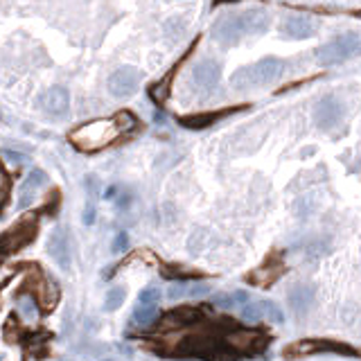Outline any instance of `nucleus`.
I'll return each instance as SVG.
<instances>
[{
    "label": "nucleus",
    "instance_id": "nucleus-1",
    "mask_svg": "<svg viewBox=\"0 0 361 361\" xmlns=\"http://www.w3.org/2000/svg\"><path fill=\"white\" fill-rule=\"evenodd\" d=\"M269 30V16L262 10H248L235 16H223L212 25V39L221 46H235L244 34H264Z\"/></svg>",
    "mask_w": 361,
    "mask_h": 361
},
{
    "label": "nucleus",
    "instance_id": "nucleus-2",
    "mask_svg": "<svg viewBox=\"0 0 361 361\" xmlns=\"http://www.w3.org/2000/svg\"><path fill=\"white\" fill-rule=\"evenodd\" d=\"M122 129L115 122V118H102V120H93V122H86L82 127H77L75 131L68 133V140L80 151H100L113 145Z\"/></svg>",
    "mask_w": 361,
    "mask_h": 361
},
{
    "label": "nucleus",
    "instance_id": "nucleus-3",
    "mask_svg": "<svg viewBox=\"0 0 361 361\" xmlns=\"http://www.w3.org/2000/svg\"><path fill=\"white\" fill-rule=\"evenodd\" d=\"M282 71H285V62H282V59L266 57L253 66H244L239 68V71H235V75L230 77V84H233L237 91H246V89H253V86L271 84L282 75Z\"/></svg>",
    "mask_w": 361,
    "mask_h": 361
},
{
    "label": "nucleus",
    "instance_id": "nucleus-4",
    "mask_svg": "<svg viewBox=\"0 0 361 361\" xmlns=\"http://www.w3.org/2000/svg\"><path fill=\"white\" fill-rule=\"evenodd\" d=\"M37 235H39L37 214H25L12 228H7L5 233L0 235V255H10V253L21 251L25 246H30Z\"/></svg>",
    "mask_w": 361,
    "mask_h": 361
},
{
    "label": "nucleus",
    "instance_id": "nucleus-5",
    "mask_svg": "<svg viewBox=\"0 0 361 361\" xmlns=\"http://www.w3.org/2000/svg\"><path fill=\"white\" fill-rule=\"evenodd\" d=\"M319 352H334V355H348V357H357L359 352L348 346V343L341 341H332V339H305V341H296L291 346L285 348V357L287 359H296V357H305V355H319Z\"/></svg>",
    "mask_w": 361,
    "mask_h": 361
},
{
    "label": "nucleus",
    "instance_id": "nucleus-6",
    "mask_svg": "<svg viewBox=\"0 0 361 361\" xmlns=\"http://www.w3.org/2000/svg\"><path fill=\"white\" fill-rule=\"evenodd\" d=\"M357 48H359L357 34H341V37L328 41L325 46L316 50V59H319L321 66H339L355 55Z\"/></svg>",
    "mask_w": 361,
    "mask_h": 361
},
{
    "label": "nucleus",
    "instance_id": "nucleus-7",
    "mask_svg": "<svg viewBox=\"0 0 361 361\" xmlns=\"http://www.w3.org/2000/svg\"><path fill=\"white\" fill-rule=\"evenodd\" d=\"M221 343L210 337V334H194V337H185L183 341L178 343V350H174L172 355L176 357H201L212 361L214 357L219 355Z\"/></svg>",
    "mask_w": 361,
    "mask_h": 361
},
{
    "label": "nucleus",
    "instance_id": "nucleus-8",
    "mask_svg": "<svg viewBox=\"0 0 361 361\" xmlns=\"http://www.w3.org/2000/svg\"><path fill=\"white\" fill-rule=\"evenodd\" d=\"M140 86V73L136 71V68H118V71L109 77V91L113 98H120L124 100L129 95H133L136 91H138Z\"/></svg>",
    "mask_w": 361,
    "mask_h": 361
},
{
    "label": "nucleus",
    "instance_id": "nucleus-9",
    "mask_svg": "<svg viewBox=\"0 0 361 361\" xmlns=\"http://www.w3.org/2000/svg\"><path fill=\"white\" fill-rule=\"evenodd\" d=\"M282 273H285V264H282V257H280V251L271 253L269 257L264 260L262 266H257L255 271H251L246 276V280L251 282V285H257V287H269L271 282H276Z\"/></svg>",
    "mask_w": 361,
    "mask_h": 361
},
{
    "label": "nucleus",
    "instance_id": "nucleus-10",
    "mask_svg": "<svg viewBox=\"0 0 361 361\" xmlns=\"http://www.w3.org/2000/svg\"><path fill=\"white\" fill-rule=\"evenodd\" d=\"M48 253L50 257L57 262L59 269L68 271L71 269V262H73V248H71V239H68L66 228L57 226L53 230V235L48 239Z\"/></svg>",
    "mask_w": 361,
    "mask_h": 361
},
{
    "label": "nucleus",
    "instance_id": "nucleus-11",
    "mask_svg": "<svg viewBox=\"0 0 361 361\" xmlns=\"http://www.w3.org/2000/svg\"><path fill=\"white\" fill-rule=\"evenodd\" d=\"M343 118V104L337 98H323L314 111V120L321 129H332L341 122Z\"/></svg>",
    "mask_w": 361,
    "mask_h": 361
},
{
    "label": "nucleus",
    "instance_id": "nucleus-12",
    "mask_svg": "<svg viewBox=\"0 0 361 361\" xmlns=\"http://www.w3.org/2000/svg\"><path fill=\"white\" fill-rule=\"evenodd\" d=\"M39 104L50 115H66L68 107H71V95H68V91L62 89V86H55V89H48L43 93Z\"/></svg>",
    "mask_w": 361,
    "mask_h": 361
},
{
    "label": "nucleus",
    "instance_id": "nucleus-13",
    "mask_svg": "<svg viewBox=\"0 0 361 361\" xmlns=\"http://www.w3.org/2000/svg\"><path fill=\"white\" fill-rule=\"evenodd\" d=\"M201 319V312L194 307H176L172 312L165 314V319L158 323V330H169V328H187V325H194Z\"/></svg>",
    "mask_w": 361,
    "mask_h": 361
},
{
    "label": "nucleus",
    "instance_id": "nucleus-14",
    "mask_svg": "<svg viewBox=\"0 0 361 361\" xmlns=\"http://www.w3.org/2000/svg\"><path fill=\"white\" fill-rule=\"evenodd\" d=\"M219 77H221V68L217 62H212V59H203V62L196 64L194 71H192V82L199 86V89H205V91L214 89L219 82Z\"/></svg>",
    "mask_w": 361,
    "mask_h": 361
},
{
    "label": "nucleus",
    "instance_id": "nucleus-15",
    "mask_svg": "<svg viewBox=\"0 0 361 361\" xmlns=\"http://www.w3.org/2000/svg\"><path fill=\"white\" fill-rule=\"evenodd\" d=\"M237 109H226V111H210V113H192V115H180L178 124L185 129H192V131H201V129L212 127L217 120L226 118L228 113H235Z\"/></svg>",
    "mask_w": 361,
    "mask_h": 361
},
{
    "label": "nucleus",
    "instance_id": "nucleus-16",
    "mask_svg": "<svg viewBox=\"0 0 361 361\" xmlns=\"http://www.w3.org/2000/svg\"><path fill=\"white\" fill-rule=\"evenodd\" d=\"M314 23L307 19V16H291V19H287L285 23H282L280 28V34L285 39H309L314 34Z\"/></svg>",
    "mask_w": 361,
    "mask_h": 361
},
{
    "label": "nucleus",
    "instance_id": "nucleus-17",
    "mask_svg": "<svg viewBox=\"0 0 361 361\" xmlns=\"http://www.w3.org/2000/svg\"><path fill=\"white\" fill-rule=\"evenodd\" d=\"M43 183H48V174L43 169H34L30 172V176L23 180V185H21V194H19V205L21 208H30L32 201H34V196H37L39 192V187Z\"/></svg>",
    "mask_w": 361,
    "mask_h": 361
},
{
    "label": "nucleus",
    "instance_id": "nucleus-18",
    "mask_svg": "<svg viewBox=\"0 0 361 361\" xmlns=\"http://www.w3.org/2000/svg\"><path fill=\"white\" fill-rule=\"evenodd\" d=\"M289 305L298 316L307 314L309 307L314 305V289L309 285H294L289 291Z\"/></svg>",
    "mask_w": 361,
    "mask_h": 361
},
{
    "label": "nucleus",
    "instance_id": "nucleus-19",
    "mask_svg": "<svg viewBox=\"0 0 361 361\" xmlns=\"http://www.w3.org/2000/svg\"><path fill=\"white\" fill-rule=\"evenodd\" d=\"M39 298H41V305L46 309H53L57 303H59V287L55 282H46V287L39 289Z\"/></svg>",
    "mask_w": 361,
    "mask_h": 361
},
{
    "label": "nucleus",
    "instance_id": "nucleus-20",
    "mask_svg": "<svg viewBox=\"0 0 361 361\" xmlns=\"http://www.w3.org/2000/svg\"><path fill=\"white\" fill-rule=\"evenodd\" d=\"M199 276V271H190L185 269V266H178V264H172V266H163V278H196Z\"/></svg>",
    "mask_w": 361,
    "mask_h": 361
},
{
    "label": "nucleus",
    "instance_id": "nucleus-21",
    "mask_svg": "<svg viewBox=\"0 0 361 361\" xmlns=\"http://www.w3.org/2000/svg\"><path fill=\"white\" fill-rule=\"evenodd\" d=\"M156 316H158V309L156 307H136V312H133V321L138 323V325H151L154 321H156Z\"/></svg>",
    "mask_w": 361,
    "mask_h": 361
},
{
    "label": "nucleus",
    "instance_id": "nucleus-22",
    "mask_svg": "<svg viewBox=\"0 0 361 361\" xmlns=\"http://www.w3.org/2000/svg\"><path fill=\"white\" fill-rule=\"evenodd\" d=\"M124 289L122 287H115V289H111L109 294H107V300H104V309L107 312H115V309L124 303Z\"/></svg>",
    "mask_w": 361,
    "mask_h": 361
},
{
    "label": "nucleus",
    "instance_id": "nucleus-23",
    "mask_svg": "<svg viewBox=\"0 0 361 361\" xmlns=\"http://www.w3.org/2000/svg\"><path fill=\"white\" fill-rule=\"evenodd\" d=\"M158 300H160V289H158V287H147V289L140 291L138 305H140V307H156Z\"/></svg>",
    "mask_w": 361,
    "mask_h": 361
},
{
    "label": "nucleus",
    "instance_id": "nucleus-24",
    "mask_svg": "<svg viewBox=\"0 0 361 361\" xmlns=\"http://www.w3.org/2000/svg\"><path fill=\"white\" fill-rule=\"evenodd\" d=\"M260 307H262V312L266 314V319H269V321H273V323H282V321H285V314H282V309L276 303H271V300H262Z\"/></svg>",
    "mask_w": 361,
    "mask_h": 361
},
{
    "label": "nucleus",
    "instance_id": "nucleus-25",
    "mask_svg": "<svg viewBox=\"0 0 361 361\" xmlns=\"http://www.w3.org/2000/svg\"><path fill=\"white\" fill-rule=\"evenodd\" d=\"M19 309H21V314H23V319H28V321H34L37 319V305H34V300L32 298H28V296H23L21 300H19Z\"/></svg>",
    "mask_w": 361,
    "mask_h": 361
},
{
    "label": "nucleus",
    "instance_id": "nucleus-26",
    "mask_svg": "<svg viewBox=\"0 0 361 361\" xmlns=\"http://www.w3.org/2000/svg\"><path fill=\"white\" fill-rule=\"evenodd\" d=\"M260 319H262V307H260V303L244 305V309H242V321H246V323H257Z\"/></svg>",
    "mask_w": 361,
    "mask_h": 361
},
{
    "label": "nucleus",
    "instance_id": "nucleus-27",
    "mask_svg": "<svg viewBox=\"0 0 361 361\" xmlns=\"http://www.w3.org/2000/svg\"><path fill=\"white\" fill-rule=\"evenodd\" d=\"M183 296H187V285H183V282H180V285H172L167 289V298H172V300L183 298Z\"/></svg>",
    "mask_w": 361,
    "mask_h": 361
},
{
    "label": "nucleus",
    "instance_id": "nucleus-28",
    "mask_svg": "<svg viewBox=\"0 0 361 361\" xmlns=\"http://www.w3.org/2000/svg\"><path fill=\"white\" fill-rule=\"evenodd\" d=\"M93 221H95V199H89L86 210H84V223L86 226H91Z\"/></svg>",
    "mask_w": 361,
    "mask_h": 361
},
{
    "label": "nucleus",
    "instance_id": "nucleus-29",
    "mask_svg": "<svg viewBox=\"0 0 361 361\" xmlns=\"http://www.w3.org/2000/svg\"><path fill=\"white\" fill-rule=\"evenodd\" d=\"M3 154H5V156L10 158L12 163H16V165H25V163H30V156H25V154L12 151V149H5Z\"/></svg>",
    "mask_w": 361,
    "mask_h": 361
},
{
    "label": "nucleus",
    "instance_id": "nucleus-30",
    "mask_svg": "<svg viewBox=\"0 0 361 361\" xmlns=\"http://www.w3.org/2000/svg\"><path fill=\"white\" fill-rule=\"evenodd\" d=\"M127 246H129V239H127V235H124V233H118V237H115L113 246H111V251H113V253H122Z\"/></svg>",
    "mask_w": 361,
    "mask_h": 361
},
{
    "label": "nucleus",
    "instance_id": "nucleus-31",
    "mask_svg": "<svg viewBox=\"0 0 361 361\" xmlns=\"http://www.w3.org/2000/svg\"><path fill=\"white\" fill-rule=\"evenodd\" d=\"M208 291H210L208 285H187V296H203Z\"/></svg>",
    "mask_w": 361,
    "mask_h": 361
},
{
    "label": "nucleus",
    "instance_id": "nucleus-32",
    "mask_svg": "<svg viewBox=\"0 0 361 361\" xmlns=\"http://www.w3.org/2000/svg\"><path fill=\"white\" fill-rule=\"evenodd\" d=\"M7 196H10V180H5L3 187H0V214H3L5 205H7Z\"/></svg>",
    "mask_w": 361,
    "mask_h": 361
},
{
    "label": "nucleus",
    "instance_id": "nucleus-33",
    "mask_svg": "<svg viewBox=\"0 0 361 361\" xmlns=\"http://www.w3.org/2000/svg\"><path fill=\"white\" fill-rule=\"evenodd\" d=\"M214 305L221 307V309H230L235 305V300H233V296H217L214 298Z\"/></svg>",
    "mask_w": 361,
    "mask_h": 361
},
{
    "label": "nucleus",
    "instance_id": "nucleus-34",
    "mask_svg": "<svg viewBox=\"0 0 361 361\" xmlns=\"http://www.w3.org/2000/svg\"><path fill=\"white\" fill-rule=\"evenodd\" d=\"M233 300H235V305H237V303H246L248 294H244V291H237V294H233Z\"/></svg>",
    "mask_w": 361,
    "mask_h": 361
},
{
    "label": "nucleus",
    "instance_id": "nucleus-35",
    "mask_svg": "<svg viewBox=\"0 0 361 361\" xmlns=\"http://www.w3.org/2000/svg\"><path fill=\"white\" fill-rule=\"evenodd\" d=\"M228 3H237V0H214V7H217V5H228Z\"/></svg>",
    "mask_w": 361,
    "mask_h": 361
}]
</instances>
